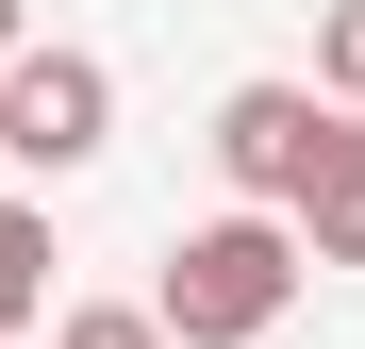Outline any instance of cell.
<instances>
[{
  "mask_svg": "<svg viewBox=\"0 0 365 349\" xmlns=\"http://www.w3.org/2000/svg\"><path fill=\"white\" fill-rule=\"evenodd\" d=\"M282 300H299V233H282L266 200L200 216V233L166 250V283H150L166 349H266V333H282Z\"/></svg>",
  "mask_w": 365,
  "mask_h": 349,
  "instance_id": "6da1fadb",
  "label": "cell"
},
{
  "mask_svg": "<svg viewBox=\"0 0 365 349\" xmlns=\"http://www.w3.org/2000/svg\"><path fill=\"white\" fill-rule=\"evenodd\" d=\"M17 50H34V17H17V0H0V67H17Z\"/></svg>",
  "mask_w": 365,
  "mask_h": 349,
  "instance_id": "ba28073f",
  "label": "cell"
},
{
  "mask_svg": "<svg viewBox=\"0 0 365 349\" xmlns=\"http://www.w3.org/2000/svg\"><path fill=\"white\" fill-rule=\"evenodd\" d=\"M34 316H50V216H34V200H0V349H17Z\"/></svg>",
  "mask_w": 365,
  "mask_h": 349,
  "instance_id": "5b68a950",
  "label": "cell"
},
{
  "mask_svg": "<svg viewBox=\"0 0 365 349\" xmlns=\"http://www.w3.org/2000/svg\"><path fill=\"white\" fill-rule=\"evenodd\" d=\"M316 100H365V0L316 17Z\"/></svg>",
  "mask_w": 365,
  "mask_h": 349,
  "instance_id": "52a82bcc",
  "label": "cell"
},
{
  "mask_svg": "<svg viewBox=\"0 0 365 349\" xmlns=\"http://www.w3.org/2000/svg\"><path fill=\"white\" fill-rule=\"evenodd\" d=\"M50 349H166L150 300H83V316H50Z\"/></svg>",
  "mask_w": 365,
  "mask_h": 349,
  "instance_id": "8992f818",
  "label": "cell"
},
{
  "mask_svg": "<svg viewBox=\"0 0 365 349\" xmlns=\"http://www.w3.org/2000/svg\"><path fill=\"white\" fill-rule=\"evenodd\" d=\"M316 133H332V100H316V84H232V100H216V183L282 216L299 183H316Z\"/></svg>",
  "mask_w": 365,
  "mask_h": 349,
  "instance_id": "3957f363",
  "label": "cell"
},
{
  "mask_svg": "<svg viewBox=\"0 0 365 349\" xmlns=\"http://www.w3.org/2000/svg\"><path fill=\"white\" fill-rule=\"evenodd\" d=\"M100 133H116V67L34 34L17 67H0V166H50V183H67V166H100Z\"/></svg>",
  "mask_w": 365,
  "mask_h": 349,
  "instance_id": "7a4b0ae2",
  "label": "cell"
},
{
  "mask_svg": "<svg viewBox=\"0 0 365 349\" xmlns=\"http://www.w3.org/2000/svg\"><path fill=\"white\" fill-rule=\"evenodd\" d=\"M282 233H299V266H365V133L349 116L316 133V183L282 200Z\"/></svg>",
  "mask_w": 365,
  "mask_h": 349,
  "instance_id": "277c9868",
  "label": "cell"
}]
</instances>
